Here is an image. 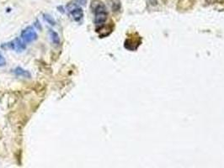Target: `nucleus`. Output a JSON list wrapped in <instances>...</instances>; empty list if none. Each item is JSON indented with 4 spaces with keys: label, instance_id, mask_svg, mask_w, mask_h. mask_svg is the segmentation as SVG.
<instances>
[{
    "label": "nucleus",
    "instance_id": "nucleus-8",
    "mask_svg": "<svg viewBox=\"0 0 224 168\" xmlns=\"http://www.w3.org/2000/svg\"><path fill=\"white\" fill-rule=\"evenodd\" d=\"M109 5L113 12H118L121 8V3L120 0H109Z\"/></svg>",
    "mask_w": 224,
    "mask_h": 168
},
{
    "label": "nucleus",
    "instance_id": "nucleus-7",
    "mask_svg": "<svg viewBox=\"0 0 224 168\" xmlns=\"http://www.w3.org/2000/svg\"><path fill=\"white\" fill-rule=\"evenodd\" d=\"M71 14H72V19L75 21H79L83 17V9L81 8L77 7L71 11Z\"/></svg>",
    "mask_w": 224,
    "mask_h": 168
},
{
    "label": "nucleus",
    "instance_id": "nucleus-11",
    "mask_svg": "<svg viewBox=\"0 0 224 168\" xmlns=\"http://www.w3.org/2000/svg\"><path fill=\"white\" fill-rule=\"evenodd\" d=\"M5 65H6V60L4 57V55L0 53V67L4 66Z\"/></svg>",
    "mask_w": 224,
    "mask_h": 168
},
{
    "label": "nucleus",
    "instance_id": "nucleus-12",
    "mask_svg": "<svg viewBox=\"0 0 224 168\" xmlns=\"http://www.w3.org/2000/svg\"><path fill=\"white\" fill-rule=\"evenodd\" d=\"M75 1H76L77 4L84 6V5L87 4V1H88V0H75Z\"/></svg>",
    "mask_w": 224,
    "mask_h": 168
},
{
    "label": "nucleus",
    "instance_id": "nucleus-6",
    "mask_svg": "<svg viewBox=\"0 0 224 168\" xmlns=\"http://www.w3.org/2000/svg\"><path fill=\"white\" fill-rule=\"evenodd\" d=\"M14 73L17 77H25V78H31V75L30 72L24 70L20 66H18L14 70Z\"/></svg>",
    "mask_w": 224,
    "mask_h": 168
},
{
    "label": "nucleus",
    "instance_id": "nucleus-9",
    "mask_svg": "<svg viewBox=\"0 0 224 168\" xmlns=\"http://www.w3.org/2000/svg\"><path fill=\"white\" fill-rule=\"evenodd\" d=\"M49 34H50V37H51L52 43L56 45H59L60 44V37H59L58 34L55 31L52 30H49Z\"/></svg>",
    "mask_w": 224,
    "mask_h": 168
},
{
    "label": "nucleus",
    "instance_id": "nucleus-3",
    "mask_svg": "<svg viewBox=\"0 0 224 168\" xmlns=\"http://www.w3.org/2000/svg\"><path fill=\"white\" fill-rule=\"evenodd\" d=\"M21 39L25 43H31L38 39V34L35 31L33 27L28 26L21 32Z\"/></svg>",
    "mask_w": 224,
    "mask_h": 168
},
{
    "label": "nucleus",
    "instance_id": "nucleus-4",
    "mask_svg": "<svg viewBox=\"0 0 224 168\" xmlns=\"http://www.w3.org/2000/svg\"><path fill=\"white\" fill-rule=\"evenodd\" d=\"M3 45H5L6 48L12 49V50H14V51H16L18 52H23L26 48L25 42L22 39H20V38H16L14 41H10V42H9L7 44H4Z\"/></svg>",
    "mask_w": 224,
    "mask_h": 168
},
{
    "label": "nucleus",
    "instance_id": "nucleus-2",
    "mask_svg": "<svg viewBox=\"0 0 224 168\" xmlns=\"http://www.w3.org/2000/svg\"><path fill=\"white\" fill-rule=\"evenodd\" d=\"M141 38L137 34H131V37H128L125 41V48L129 51H136L138 46L141 45Z\"/></svg>",
    "mask_w": 224,
    "mask_h": 168
},
{
    "label": "nucleus",
    "instance_id": "nucleus-5",
    "mask_svg": "<svg viewBox=\"0 0 224 168\" xmlns=\"http://www.w3.org/2000/svg\"><path fill=\"white\" fill-rule=\"evenodd\" d=\"M195 4V0H178L177 9L179 11H186L190 9Z\"/></svg>",
    "mask_w": 224,
    "mask_h": 168
},
{
    "label": "nucleus",
    "instance_id": "nucleus-1",
    "mask_svg": "<svg viewBox=\"0 0 224 168\" xmlns=\"http://www.w3.org/2000/svg\"><path fill=\"white\" fill-rule=\"evenodd\" d=\"M90 9L94 13V24L97 26H103L107 20L108 12L105 5L100 0H92L90 4Z\"/></svg>",
    "mask_w": 224,
    "mask_h": 168
},
{
    "label": "nucleus",
    "instance_id": "nucleus-10",
    "mask_svg": "<svg viewBox=\"0 0 224 168\" xmlns=\"http://www.w3.org/2000/svg\"><path fill=\"white\" fill-rule=\"evenodd\" d=\"M44 16V19H45V20L48 23V24H50L51 25H55L56 24V22L55 20H54V19L50 15V14H44L43 15Z\"/></svg>",
    "mask_w": 224,
    "mask_h": 168
}]
</instances>
